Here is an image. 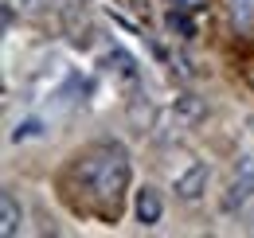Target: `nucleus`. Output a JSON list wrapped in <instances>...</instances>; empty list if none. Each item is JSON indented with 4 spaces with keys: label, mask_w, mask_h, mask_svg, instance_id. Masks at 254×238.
Returning a JSON list of instances; mask_svg holds the SVG:
<instances>
[{
    "label": "nucleus",
    "mask_w": 254,
    "mask_h": 238,
    "mask_svg": "<svg viewBox=\"0 0 254 238\" xmlns=\"http://www.w3.org/2000/svg\"><path fill=\"white\" fill-rule=\"evenodd\" d=\"M207 179H211V168H207L203 160H191L188 168L176 176V195H180L184 203H195V199L207 191Z\"/></svg>",
    "instance_id": "f03ea898"
},
{
    "label": "nucleus",
    "mask_w": 254,
    "mask_h": 238,
    "mask_svg": "<svg viewBox=\"0 0 254 238\" xmlns=\"http://www.w3.org/2000/svg\"><path fill=\"white\" fill-rule=\"evenodd\" d=\"M239 179H251V183H254V152L239 156Z\"/></svg>",
    "instance_id": "1a4fd4ad"
},
{
    "label": "nucleus",
    "mask_w": 254,
    "mask_h": 238,
    "mask_svg": "<svg viewBox=\"0 0 254 238\" xmlns=\"http://www.w3.org/2000/svg\"><path fill=\"white\" fill-rule=\"evenodd\" d=\"M39 133H43V125L35 118H28V121H20V125L12 129V141H28V137H39Z\"/></svg>",
    "instance_id": "6e6552de"
},
{
    "label": "nucleus",
    "mask_w": 254,
    "mask_h": 238,
    "mask_svg": "<svg viewBox=\"0 0 254 238\" xmlns=\"http://www.w3.org/2000/svg\"><path fill=\"white\" fill-rule=\"evenodd\" d=\"M66 187L78 191V207L98 215L102 223H118L126 207L129 183H133V160L122 141H98L78 152L66 168Z\"/></svg>",
    "instance_id": "f257e3e1"
},
{
    "label": "nucleus",
    "mask_w": 254,
    "mask_h": 238,
    "mask_svg": "<svg viewBox=\"0 0 254 238\" xmlns=\"http://www.w3.org/2000/svg\"><path fill=\"white\" fill-rule=\"evenodd\" d=\"M172 8H184V12H203L207 8V0H168Z\"/></svg>",
    "instance_id": "9d476101"
},
{
    "label": "nucleus",
    "mask_w": 254,
    "mask_h": 238,
    "mask_svg": "<svg viewBox=\"0 0 254 238\" xmlns=\"http://www.w3.org/2000/svg\"><path fill=\"white\" fill-rule=\"evenodd\" d=\"M164 24H168V31H180V39H195V20H191V12H184V8H168Z\"/></svg>",
    "instance_id": "423d86ee"
},
{
    "label": "nucleus",
    "mask_w": 254,
    "mask_h": 238,
    "mask_svg": "<svg viewBox=\"0 0 254 238\" xmlns=\"http://www.w3.org/2000/svg\"><path fill=\"white\" fill-rule=\"evenodd\" d=\"M24 231V207H20V199H16V191H0V235L4 238H16Z\"/></svg>",
    "instance_id": "20e7f679"
},
{
    "label": "nucleus",
    "mask_w": 254,
    "mask_h": 238,
    "mask_svg": "<svg viewBox=\"0 0 254 238\" xmlns=\"http://www.w3.org/2000/svg\"><path fill=\"white\" fill-rule=\"evenodd\" d=\"M133 211H137V223H141V227H157L160 219H164V199H160V191L145 183V187L137 191V199H133Z\"/></svg>",
    "instance_id": "7ed1b4c3"
},
{
    "label": "nucleus",
    "mask_w": 254,
    "mask_h": 238,
    "mask_svg": "<svg viewBox=\"0 0 254 238\" xmlns=\"http://www.w3.org/2000/svg\"><path fill=\"white\" fill-rule=\"evenodd\" d=\"M110 62H118V70L126 74L129 82H137V62L129 59V55H126V51H122V47H114V51H110Z\"/></svg>",
    "instance_id": "0eeeda50"
},
{
    "label": "nucleus",
    "mask_w": 254,
    "mask_h": 238,
    "mask_svg": "<svg viewBox=\"0 0 254 238\" xmlns=\"http://www.w3.org/2000/svg\"><path fill=\"white\" fill-rule=\"evenodd\" d=\"M227 12L239 35H254V0H227Z\"/></svg>",
    "instance_id": "39448f33"
}]
</instances>
